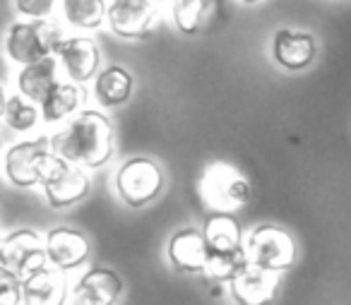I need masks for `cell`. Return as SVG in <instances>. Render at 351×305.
I'll return each instance as SVG.
<instances>
[{"label": "cell", "mask_w": 351, "mask_h": 305, "mask_svg": "<svg viewBox=\"0 0 351 305\" xmlns=\"http://www.w3.org/2000/svg\"><path fill=\"white\" fill-rule=\"evenodd\" d=\"M123 291V279L113 269L94 267L77 281L73 291L75 303L80 305H111Z\"/></svg>", "instance_id": "2e32d148"}, {"label": "cell", "mask_w": 351, "mask_h": 305, "mask_svg": "<svg viewBox=\"0 0 351 305\" xmlns=\"http://www.w3.org/2000/svg\"><path fill=\"white\" fill-rule=\"evenodd\" d=\"M108 27L123 39H145L159 22V8L154 0H111L106 8Z\"/></svg>", "instance_id": "30bf717a"}, {"label": "cell", "mask_w": 351, "mask_h": 305, "mask_svg": "<svg viewBox=\"0 0 351 305\" xmlns=\"http://www.w3.org/2000/svg\"><path fill=\"white\" fill-rule=\"evenodd\" d=\"M87 103V92L80 82H58L46 99L39 103L41 106V121L44 123H60L77 113Z\"/></svg>", "instance_id": "d6986e66"}, {"label": "cell", "mask_w": 351, "mask_h": 305, "mask_svg": "<svg viewBox=\"0 0 351 305\" xmlns=\"http://www.w3.org/2000/svg\"><path fill=\"white\" fill-rule=\"evenodd\" d=\"M51 159H53L51 140L46 137L22 140L5 151V178L17 188L39 185Z\"/></svg>", "instance_id": "ba28073f"}, {"label": "cell", "mask_w": 351, "mask_h": 305, "mask_svg": "<svg viewBox=\"0 0 351 305\" xmlns=\"http://www.w3.org/2000/svg\"><path fill=\"white\" fill-rule=\"evenodd\" d=\"M231 295L241 305H263L274 298L279 286L277 271H269L253 262H245L229 281Z\"/></svg>", "instance_id": "7c38bea8"}, {"label": "cell", "mask_w": 351, "mask_h": 305, "mask_svg": "<svg viewBox=\"0 0 351 305\" xmlns=\"http://www.w3.org/2000/svg\"><path fill=\"white\" fill-rule=\"evenodd\" d=\"M0 265L15 271L20 279L49 265L46 243L32 228H17L0 243Z\"/></svg>", "instance_id": "9c48e42d"}, {"label": "cell", "mask_w": 351, "mask_h": 305, "mask_svg": "<svg viewBox=\"0 0 351 305\" xmlns=\"http://www.w3.org/2000/svg\"><path fill=\"white\" fill-rule=\"evenodd\" d=\"M197 195L212 214H236L250 199V183L234 164L212 161L200 173Z\"/></svg>", "instance_id": "3957f363"}, {"label": "cell", "mask_w": 351, "mask_h": 305, "mask_svg": "<svg viewBox=\"0 0 351 305\" xmlns=\"http://www.w3.org/2000/svg\"><path fill=\"white\" fill-rule=\"evenodd\" d=\"M202 233L207 243V279L231 281V276L248 262L243 233L234 214H212Z\"/></svg>", "instance_id": "7a4b0ae2"}, {"label": "cell", "mask_w": 351, "mask_h": 305, "mask_svg": "<svg viewBox=\"0 0 351 305\" xmlns=\"http://www.w3.org/2000/svg\"><path fill=\"white\" fill-rule=\"evenodd\" d=\"M219 0H171V15L183 34H197L219 12Z\"/></svg>", "instance_id": "44dd1931"}, {"label": "cell", "mask_w": 351, "mask_h": 305, "mask_svg": "<svg viewBox=\"0 0 351 305\" xmlns=\"http://www.w3.org/2000/svg\"><path fill=\"white\" fill-rule=\"evenodd\" d=\"M51 151L84 169H99L113 154L111 121L99 111H80L51 137Z\"/></svg>", "instance_id": "6da1fadb"}, {"label": "cell", "mask_w": 351, "mask_h": 305, "mask_svg": "<svg viewBox=\"0 0 351 305\" xmlns=\"http://www.w3.org/2000/svg\"><path fill=\"white\" fill-rule=\"evenodd\" d=\"M5 103H8V97H5V89L0 87V118L5 116Z\"/></svg>", "instance_id": "484cf974"}, {"label": "cell", "mask_w": 351, "mask_h": 305, "mask_svg": "<svg viewBox=\"0 0 351 305\" xmlns=\"http://www.w3.org/2000/svg\"><path fill=\"white\" fill-rule=\"evenodd\" d=\"M60 39L63 34L56 22H49L46 17H29V20L15 22L8 29L5 53L12 63L27 65L46 56H53V49Z\"/></svg>", "instance_id": "277c9868"}, {"label": "cell", "mask_w": 351, "mask_h": 305, "mask_svg": "<svg viewBox=\"0 0 351 305\" xmlns=\"http://www.w3.org/2000/svg\"><path fill=\"white\" fill-rule=\"evenodd\" d=\"M44 243H46L49 262L60 271H73L89 260L87 236L75 231V228H68V226L51 228V231L46 233Z\"/></svg>", "instance_id": "4fadbf2b"}, {"label": "cell", "mask_w": 351, "mask_h": 305, "mask_svg": "<svg viewBox=\"0 0 351 305\" xmlns=\"http://www.w3.org/2000/svg\"><path fill=\"white\" fill-rule=\"evenodd\" d=\"M58 84V58L56 56H46L34 63L22 65L20 75H17V89L22 97L29 101L41 103L46 94Z\"/></svg>", "instance_id": "ac0fdd59"}, {"label": "cell", "mask_w": 351, "mask_h": 305, "mask_svg": "<svg viewBox=\"0 0 351 305\" xmlns=\"http://www.w3.org/2000/svg\"><path fill=\"white\" fill-rule=\"evenodd\" d=\"M22 303V279L12 269L0 265V305Z\"/></svg>", "instance_id": "cb8c5ba5"}, {"label": "cell", "mask_w": 351, "mask_h": 305, "mask_svg": "<svg viewBox=\"0 0 351 305\" xmlns=\"http://www.w3.org/2000/svg\"><path fill=\"white\" fill-rule=\"evenodd\" d=\"M245 255L248 262L265 267L269 271H287L296 260V243L279 226H258L245 238Z\"/></svg>", "instance_id": "52a82bcc"}, {"label": "cell", "mask_w": 351, "mask_h": 305, "mask_svg": "<svg viewBox=\"0 0 351 305\" xmlns=\"http://www.w3.org/2000/svg\"><path fill=\"white\" fill-rule=\"evenodd\" d=\"M58 0H15V8L25 17H49Z\"/></svg>", "instance_id": "d4e9b609"}, {"label": "cell", "mask_w": 351, "mask_h": 305, "mask_svg": "<svg viewBox=\"0 0 351 305\" xmlns=\"http://www.w3.org/2000/svg\"><path fill=\"white\" fill-rule=\"evenodd\" d=\"M63 17L77 29H99L106 20V0H60Z\"/></svg>", "instance_id": "7402d4cb"}, {"label": "cell", "mask_w": 351, "mask_h": 305, "mask_svg": "<svg viewBox=\"0 0 351 305\" xmlns=\"http://www.w3.org/2000/svg\"><path fill=\"white\" fill-rule=\"evenodd\" d=\"M132 89H135V80L121 65H108L99 70L94 77V97L101 106H123L125 101H130Z\"/></svg>", "instance_id": "ffe728a7"}, {"label": "cell", "mask_w": 351, "mask_h": 305, "mask_svg": "<svg viewBox=\"0 0 351 305\" xmlns=\"http://www.w3.org/2000/svg\"><path fill=\"white\" fill-rule=\"evenodd\" d=\"M5 123L12 127L15 132H29L36 127L39 123V111H36L34 101H29L22 94H15V97L8 99L5 103Z\"/></svg>", "instance_id": "603a6c76"}, {"label": "cell", "mask_w": 351, "mask_h": 305, "mask_svg": "<svg viewBox=\"0 0 351 305\" xmlns=\"http://www.w3.org/2000/svg\"><path fill=\"white\" fill-rule=\"evenodd\" d=\"M317 44L311 32L277 29L272 36V58L284 70H303L315 60Z\"/></svg>", "instance_id": "5bb4252c"}, {"label": "cell", "mask_w": 351, "mask_h": 305, "mask_svg": "<svg viewBox=\"0 0 351 305\" xmlns=\"http://www.w3.org/2000/svg\"><path fill=\"white\" fill-rule=\"evenodd\" d=\"M65 279L60 276V269L41 267L34 274L22 279V303L27 305H60L65 303Z\"/></svg>", "instance_id": "e0dca14e"}, {"label": "cell", "mask_w": 351, "mask_h": 305, "mask_svg": "<svg viewBox=\"0 0 351 305\" xmlns=\"http://www.w3.org/2000/svg\"><path fill=\"white\" fill-rule=\"evenodd\" d=\"M116 193L128 207L140 209L147 207L156 195L164 188V173H161L159 164L147 156H135L121 164L116 171Z\"/></svg>", "instance_id": "5b68a950"}, {"label": "cell", "mask_w": 351, "mask_h": 305, "mask_svg": "<svg viewBox=\"0 0 351 305\" xmlns=\"http://www.w3.org/2000/svg\"><path fill=\"white\" fill-rule=\"evenodd\" d=\"M245 5H255V3H260V0H243Z\"/></svg>", "instance_id": "4316f807"}, {"label": "cell", "mask_w": 351, "mask_h": 305, "mask_svg": "<svg viewBox=\"0 0 351 305\" xmlns=\"http://www.w3.org/2000/svg\"><path fill=\"white\" fill-rule=\"evenodd\" d=\"M41 188H44L46 202L53 209H68L77 204L80 199L87 197L89 193V175L84 166L73 164V161L56 156L49 161L41 178Z\"/></svg>", "instance_id": "8992f818"}, {"label": "cell", "mask_w": 351, "mask_h": 305, "mask_svg": "<svg viewBox=\"0 0 351 305\" xmlns=\"http://www.w3.org/2000/svg\"><path fill=\"white\" fill-rule=\"evenodd\" d=\"M169 260L178 271H186V274H205V267H207L205 233L195 231V228L176 231L169 241Z\"/></svg>", "instance_id": "9a60e30c"}, {"label": "cell", "mask_w": 351, "mask_h": 305, "mask_svg": "<svg viewBox=\"0 0 351 305\" xmlns=\"http://www.w3.org/2000/svg\"><path fill=\"white\" fill-rule=\"evenodd\" d=\"M53 56L60 60L65 73L70 75L73 82H89L97 77L99 65H101V51L99 44L89 36H70L60 39L53 49Z\"/></svg>", "instance_id": "8fae6325"}]
</instances>
